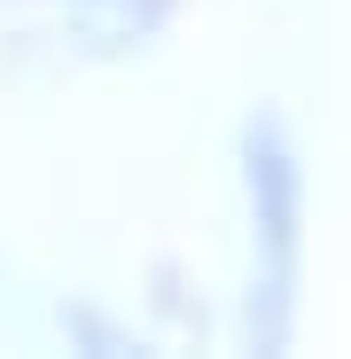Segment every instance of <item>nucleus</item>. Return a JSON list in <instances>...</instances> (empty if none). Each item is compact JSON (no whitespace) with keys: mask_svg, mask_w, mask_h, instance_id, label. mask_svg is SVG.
<instances>
[{"mask_svg":"<svg viewBox=\"0 0 351 359\" xmlns=\"http://www.w3.org/2000/svg\"><path fill=\"white\" fill-rule=\"evenodd\" d=\"M242 196H250V344L281 351L305 266V164L281 117L242 126Z\"/></svg>","mask_w":351,"mask_h":359,"instance_id":"1","label":"nucleus"},{"mask_svg":"<svg viewBox=\"0 0 351 359\" xmlns=\"http://www.w3.org/2000/svg\"><path fill=\"white\" fill-rule=\"evenodd\" d=\"M63 16H71L94 47H141V39L172 16V0H63Z\"/></svg>","mask_w":351,"mask_h":359,"instance_id":"2","label":"nucleus"}]
</instances>
